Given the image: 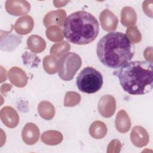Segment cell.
<instances>
[{
  "label": "cell",
  "instance_id": "4",
  "mask_svg": "<svg viewBox=\"0 0 153 153\" xmlns=\"http://www.w3.org/2000/svg\"><path fill=\"white\" fill-rule=\"evenodd\" d=\"M76 84L81 91L92 94L101 88L103 84V77L99 71L92 67L87 66L78 74Z\"/></svg>",
  "mask_w": 153,
  "mask_h": 153
},
{
  "label": "cell",
  "instance_id": "14",
  "mask_svg": "<svg viewBox=\"0 0 153 153\" xmlns=\"http://www.w3.org/2000/svg\"><path fill=\"white\" fill-rule=\"evenodd\" d=\"M10 81L17 87L22 88L26 86L28 81V77L26 72L20 68L12 67L8 72Z\"/></svg>",
  "mask_w": 153,
  "mask_h": 153
},
{
  "label": "cell",
  "instance_id": "10",
  "mask_svg": "<svg viewBox=\"0 0 153 153\" xmlns=\"http://www.w3.org/2000/svg\"><path fill=\"white\" fill-rule=\"evenodd\" d=\"M99 20L102 29L106 32L114 31L117 27L118 18L108 9H105L100 13Z\"/></svg>",
  "mask_w": 153,
  "mask_h": 153
},
{
  "label": "cell",
  "instance_id": "26",
  "mask_svg": "<svg viewBox=\"0 0 153 153\" xmlns=\"http://www.w3.org/2000/svg\"><path fill=\"white\" fill-rule=\"evenodd\" d=\"M23 64L29 68H36L40 62V59L35 54L26 51L22 54Z\"/></svg>",
  "mask_w": 153,
  "mask_h": 153
},
{
  "label": "cell",
  "instance_id": "17",
  "mask_svg": "<svg viewBox=\"0 0 153 153\" xmlns=\"http://www.w3.org/2000/svg\"><path fill=\"white\" fill-rule=\"evenodd\" d=\"M27 46L33 53H40L46 47L45 40L37 35H32L27 39Z\"/></svg>",
  "mask_w": 153,
  "mask_h": 153
},
{
  "label": "cell",
  "instance_id": "5",
  "mask_svg": "<svg viewBox=\"0 0 153 153\" xmlns=\"http://www.w3.org/2000/svg\"><path fill=\"white\" fill-rule=\"evenodd\" d=\"M82 65L80 56L72 52L66 53L60 57L58 63V75L64 81H71Z\"/></svg>",
  "mask_w": 153,
  "mask_h": 153
},
{
  "label": "cell",
  "instance_id": "16",
  "mask_svg": "<svg viewBox=\"0 0 153 153\" xmlns=\"http://www.w3.org/2000/svg\"><path fill=\"white\" fill-rule=\"evenodd\" d=\"M131 121L126 111H119L115 120V126L117 131L121 133H125L129 131L131 127Z\"/></svg>",
  "mask_w": 153,
  "mask_h": 153
},
{
  "label": "cell",
  "instance_id": "3",
  "mask_svg": "<svg viewBox=\"0 0 153 153\" xmlns=\"http://www.w3.org/2000/svg\"><path fill=\"white\" fill-rule=\"evenodd\" d=\"M99 25L96 17L85 11L71 14L63 25V33L71 43L85 45L92 42L97 36Z\"/></svg>",
  "mask_w": 153,
  "mask_h": 153
},
{
  "label": "cell",
  "instance_id": "27",
  "mask_svg": "<svg viewBox=\"0 0 153 153\" xmlns=\"http://www.w3.org/2000/svg\"><path fill=\"white\" fill-rule=\"evenodd\" d=\"M126 35L130 41L134 44L140 42L142 35L136 26H130L126 30Z\"/></svg>",
  "mask_w": 153,
  "mask_h": 153
},
{
  "label": "cell",
  "instance_id": "21",
  "mask_svg": "<svg viewBox=\"0 0 153 153\" xmlns=\"http://www.w3.org/2000/svg\"><path fill=\"white\" fill-rule=\"evenodd\" d=\"M108 131L106 124L100 121H94L90 126L89 133L90 136L96 139L103 138Z\"/></svg>",
  "mask_w": 153,
  "mask_h": 153
},
{
  "label": "cell",
  "instance_id": "15",
  "mask_svg": "<svg viewBox=\"0 0 153 153\" xmlns=\"http://www.w3.org/2000/svg\"><path fill=\"white\" fill-rule=\"evenodd\" d=\"M34 26V22L32 17L30 16H25L19 17L16 20L14 28L19 35H23L30 33Z\"/></svg>",
  "mask_w": 153,
  "mask_h": 153
},
{
  "label": "cell",
  "instance_id": "6",
  "mask_svg": "<svg viewBox=\"0 0 153 153\" xmlns=\"http://www.w3.org/2000/svg\"><path fill=\"white\" fill-rule=\"evenodd\" d=\"M5 8L10 14L19 16L27 14L30 11V5L25 0H8L5 2Z\"/></svg>",
  "mask_w": 153,
  "mask_h": 153
},
{
  "label": "cell",
  "instance_id": "12",
  "mask_svg": "<svg viewBox=\"0 0 153 153\" xmlns=\"http://www.w3.org/2000/svg\"><path fill=\"white\" fill-rule=\"evenodd\" d=\"M2 122L8 128L16 127L19 123V116L17 111L11 106L3 107L0 112Z\"/></svg>",
  "mask_w": 153,
  "mask_h": 153
},
{
  "label": "cell",
  "instance_id": "24",
  "mask_svg": "<svg viewBox=\"0 0 153 153\" xmlns=\"http://www.w3.org/2000/svg\"><path fill=\"white\" fill-rule=\"evenodd\" d=\"M70 49V44L66 41H63L53 45L50 48V54L53 56L59 57L66 53Z\"/></svg>",
  "mask_w": 153,
  "mask_h": 153
},
{
  "label": "cell",
  "instance_id": "22",
  "mask_svg": "<svg viewBox=\"0 0 153 153\" xmlns=\"http://www.w3.org/2000/svg\"><path fill=\"white\" fill-rule=\"evenodd\" d=\"M59 60L55 56L47 55L43 59L42 65L44 71L48 74H54L58 71Z\"/></svg>",
  "mask_w": 153,
  "mask_h": 153
},
{
  "label": "cell",
  "instance_id": "32",
  "mask_svg": "<svg viewBox=\"0 0 153 153\" xmlns=\"http://www.w3.org/2000/svg\"><path fill=\"white\" fill-rule=\"evenodd\" d=\"M11 88H12V85L8 84H5L4 85H2L1 88V93H2L5 90V94L8 91H9L11 89Z\"/></svg>",
  "mask_w": 153,
  "mask_h": 153
},
{
  "label": "cell",
  "instance_id": "9",
  "mask_svg": "<svg viewBox=\"0 0 153 153\" xmlns=\"http://www.w3.org/2000/svg\"><path fill=\"white\" fill-rule=\"evenodd\" d=\"M66 17V11L63 9L53 10L47 13L44 19L43 23L45 27L50 26H62Z\"/></svg>",
  "mask_w": 153,
  "mask_h": 153
},
{
  "label": "cell",
  "instance_id": "23",
  "mask_svg": "<svg viewBox=\"0 0 153 153\" xmlns=\"http://www.w3.org/2000/svg\"><path fill=\"white\" fill-rule=\"evenodd\" d=\"M45 33L47 38L52 42H60L64 38L63 32L57 26H50L48 27L46 29Z\"/></svg>",
  "mask_w": 153,
  "mask_h": 153
},
{
  "label": "cell",
  "instance_id": "7",
  "mask_svg": "<svg viewBox=\"0 0 153 153\" xmlns=\"http://www.w3.org/2000/svg\"><path fill=\"white\" fill-rule=\"evenodd\" d=\"M97 109L102 117L105 118L112 117L116 110L115 99L110 94L103 96L99 101Z\"/></svg>",
  "mask_w": 153,
  "mask_h": 153
},
{
  "label": "cell",
  "instance_id": "20",
  "mask_svg": "<svg viewBox=\"0 0 153 153\" xmlns=\"http://www.w3.org/2000/svg\"><path fill=\"white\" fill-rule=\"evenodd\" d=\"M38 112L42 118L45 120H50L54 117L55 108L50 102L43 100L38 104Z\"/></svg>",
  "mask_w": 153,
  "mask_h": 153
},
{
  "label": "cell",
  "instance_id": "25",
  "mask_svg": "<svg viewBox=\"0 0 153 153\" xmlns=\"http://www.w3.org/2000/svg\"><path fill=\"white\" fill-rule=\"evenodd\" d=\"M81 96L75 91H68L64 98V106L66 107H73L79 103Z\"/></svg>",
  "mask_w": 153,
  "mask_h": 153
},
{
  "label": "cell",
  "instance_id": "1",
  "mask_svg": "<svg viewBox=\"0 0 153 153\" xmlns=\"http://www.w3.org/2000/svg\"><path fill=\"white\" fill-rule=\"evenodd\" d=\"M96 52L102 64L108 68L117 69L132 59L134 47L126 34L109 32L99 41Z\"/></svg>",
  "mask_w": 153,
  "mask_h": 153
},
{
  "label": "cell",
  "instance_id": "30",
  "mask_svg": "<svg viewBox=\"0 0 153 153\" xmlns=\"http://www.w3.org/2000/svg\"><path fill=\"white\" fill-rule=\"evenodd\" d=\"M143 56L145 59L151 63H152V47H147L144 52H143Z\"/></svg>",
  "mask_w": 153,
  "mask_h": 153
},
{
  "label": "cell",
  "instance_id": "31",
  "mask_svg": "<svg viewBox=\"0 0 153 153\" xmlns=\"http://www.w3.org/2000/svg\"><path fill=\"white\" fill-rule=\"evenodd\" d=\"M68 2H69V1H53L54 7L56 8L63 7V6L66 5V4H68Z\"/></svg>",
  "mask_w": 153,
  "mask_h": 153
},
{
  "label": "cell",
  "instance_id": "2",
  "mask_svg": "<svg viewBox=\"0 0 153 153\" xmlns=\"http://www.w3.org/2000/svg\"><path fill=\"white\" fill-rule=\"evenodd\" d=\"M152 63L146 61L128 62L113 74L119 79L123 89L132 95L149 93L153 87Z\"/></svg>",
  "mask_w": 153,
  "mask_h": 153
},
{
  "label": "cell",
  "instance_id": "13",
  "mask_svg": "<svg viewBox=\"0 0 153 153\" xmlns=\"http://www.w3.org/2000/svg\"><path fill=\"white\" fill-rule=\"evenodd\" d=\"M130 139L135 146L142 148L148 143L149 136L147 131L143 127L136 126L131 130Z\"/></svg>",
  "mask_w": 153,
  "mask_h": 153
},
{
  "label": "cell",
  "instance_id": "19",
  "mask_svg": "<svg viewBox=\"0 0 153 153\" xmlns=\"http://www.w3.org/2000/svg\"><path fill=\"white\" fill-rule=\"evenodd\" d=\"M41 141L48 145H56L63 140L62 134L56 130H47L41 136Z\"/></svg>",
  "mask_w": 153,
  "mask_h": 153
},
{
  "label": "cell",
  "instance_id": "11",
  "mask_svg": "<svg viewBox=\"0 0 153 153\" xmlns=\"http://www.w3.org/2000/svg\"><path fill=\"white\" fill-rule=\"evenodd\" d=\"M39 129L34 123H26L22 130V139L27 145H32L36 143L39 139Z\"/></svg>",
  "mask_w": 153,
  "mask_h": 153
},
{
  "label": "cell",
  "instance_id": "18",
  "mask_svg": "<svg viewBox=\"0 0 153 153\" xmlns=\"http://www.w3.org/2000/svg\"><path fill=\"white\" fill-rule=\"evenodd\" d=\"M137 22V15L135 10L131 7H124L121 12V23L126 27L134 25Z\"/></svg>",
  "mask_w": 153,
  "mask_h": 153
},
{
  "label": "cell",
  "instance_id": "28",
  "mask_svg": "<svg viewBox=\"0 0 153 153\" xmlns=\"http://www.w3.org/2000/svg\"><path fill=\"white\" fill-rule=\"evenodd\" d=\"M121 142L118 139H114L111 141L108 146L107 152H119L121 151Z\"/></svg>",
  "mask_w": 153,
  "mask_h": 153
},
{
  "label": "cell",
  "instance_id": "8",
  "mask_svg": "<svg viewBox=\"0 0 153 153\" xmlns=\"http://www.w3.org/2000/svg\"><path fill=\"white\" fill-rule=\"evenodd\" d=\"M11 30L1 31V49L2 51H13L22 42V36L13 34Z\"/></svg>",
  "mask_w": 153,
  "mask_h": 153
},
{
  "label": "cell",
  "instance_id": "29",
  "mask_svg": "<svg viewBox=\"0 0 153 153\" xmlns=\"http://www.w3.org/2000/svg\"><path fill=\"white\" fill-rule=\"evenodd\" d=\"M152 3L153 1L152 0L145 1L142 5L143 11L145 14L151 18L152 17Z\"/></svg>",
  "mask_w": 153,
  "mask_h": 153
}]
</instances>
